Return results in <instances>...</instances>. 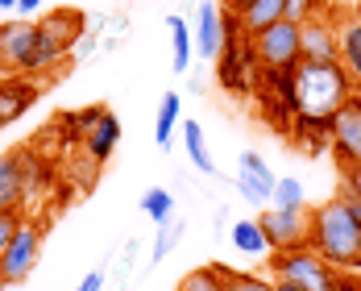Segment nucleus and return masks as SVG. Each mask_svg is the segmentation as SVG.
Masks as SVG:
<instances>
[{"label":"nucleus","instance_id":"f257e3e1","mask_svg":"<svg viewBox=\"0 0 361 291\" xmlns=\"http://www.w3.org/2000/svg\"><path fill=\"white\" fill-rule=\"evenodd\" d=\"M307 250H316L328 266H361V225L341 200L307 213Z\"/></svg>","mask_w":361,"mask_h":291},{"label":"nucleus","instance_id":"f03ea898","mask_svg":"<svg viewBox=\"0 0 361 291\" xmlns=\"http://www.w3.org/2000/svg\"><path fill=\"white\" fill-rule=\"evenodd\" d=\"M349 96H353V79L341 63L295 67V117H332Z\"/></svg>","mask_w":361,"mask_h":291},{"label":"nucleus","instance_id":"7ed1b4c3","mask_svg":"<svg viewBox=\"0 0 361 291\" xmlns=\"http://www.w3.org/2000/svg\"><path fill=\"white\" fill-rule=\"evenodd\" d=\"M270 271H274V279L295 283L299 291H341V275L316 250H307V246L270 254Z\"/></svg>","mask_w":361,"mask_h":291},{"label":"nucleus","instance_id":"20e7f679","mask_svg":"<svg viewBox=\"0 0 361 291\" xmlns=\"http://www.w3.org/2000/svg\"><path fill=\"white\" fill-rule=\"evenodd\" d=\"M250 46H253L257 67H266V71H287V67L303 63V54H299V25L295 21H279V25L262 30L257 37H250Z\"/></svg>","mask_w":361,"mask_h":291},{"label":"nucleus","instance_id":"39448f33","mask_svg":"<svg viewBox=\"0 0 361 291\" xmlns=\"http://www.w3.org/2000/svg\"><path fill=\"white\" fill-rule=\"evenodd\" d=\"M328 146H332L341 171L361 162V92H353L341 109L332 112V138H328Z\"/></svg>","mask_w":361,"mask_h":291},{"label":"nucleus","instance_id":"423d86ee","mask_svg":"<svg viewBox=\"0 0 361 291\" xmlns=\"http://www.w3.org/2000/svg\"><path fill=\"white\" fill-rule=\"evenodd\" d=\"M37 254H42V229L37 225H21L13 246L0 258V291L4 287H21L30 279V271L37 266Z\"/></svg>","mask_w":361,"mask_h":291},{"label":"nucleus","instance_id":"0eeeda50","mask_svg":"<svg viewBox=\"0 0 361 291\" xmlns=\"http://www.w3.org/2000/svg\"><path fill=\"white\" fill-rule=\"evenodd\" d=\"M25 196H30V146H13L8 154H0V213L21 217Z\"/></svg>","mask_w":361,"mask_h":291},{"label":"nucleus","instance_id":"6e6552de","mask_svg":"<svg viewBox=\"0 0 361 291\" xmlns=\"http://www.w3.org/2000/svg\"><path fill=\"white\" fill-rule=\"evenodd\" d=\"M257 225H262V237H266L270 254L307 246V213H279V208H266V213L257 217Z\"/></svg>","mask_w":361,"mask_h":291},{"label":"nucleus","instance_id":"1a4fd4ad","mask_svg":"<svg viewBox=\"0 0 361 291\" xmlns=\"http://www.w3.org/2000/svg\"><path fill=\"white\" fill-rule=\"evenodd\" d=\"M299 54L303 63H341V30L324 13L299 25Z\"/></svg>","mask_w":361,"mask_h":291},{"label":"nucleus","instance_id":"9d476101","mask_svg":"<svg viewBox=\"0 0 361 291\" xmlns=\"http://www.w3.org/2000/svg\"><path fill=\"white\" fill-rule=\"evenodd\" d=\"M274 183H279V175L266 167V158L253 154V150H245V154H241V171H237V187H241V196H245L250 204H270Z\"/></svg>","mask_w":361,"mask_h":291},{"label":"nucleus","instance_id":"9b49d317","mask_svg":"<svg viewBox=\"0 0 361 291\" xmlns=\"http://www.w3.org/2000/svg\"><path fill=\"white\" fill-rule=\"evenodd\" d=\"M37 42V21H4L0 25V63H8V67H25V59H30V50H34Z\"/></svg>","mask_w":361,"mask_h":291},{"label":"nucleus","instance_id":"f8f14e48","mask_svg":"<svg viewBox=\"0 0 361 291\" xmlns=\"http://www.w3.org/2000/svg\"><path fill=\"white\" fill-rule=\"evenodd\" d=\"M34 100H37V83H30V75L0 79V129L13 125V121H21Z\"/></svg>","mask_w":361,"mask_h":291},{"label":"nucleus","instance_id":"ddd939ff","mask_svg":"<svg viewBox=\"0 0 361 291\" xmlns=\"http://www.w3.org/2000/svg\"><path fill=\"white\" fill-rule=\"evenodd\" d=\"M116 142H121V117L112 109L100 112V121L83 133V150H87V158L92 162H109L112 150H116Z\"/></svg>","mask_w":361,"mask_h":291},{"label":"nucleus","instance_id":"4468645a","mask_svg":"<svg viewBox=\"0 0 361 291\" xmlns=\"http://www.w3.org/2000/svg\"><path fill=\"white\" fill-rule=\"evenodd\" d=\"M336 30H341V67L353 79V92H361V13H345Z\"/></svg>","mask_w":361,"mask_h":291},{"label":"nucleus","instance_id":"2eb2a0df","mask_svg":"<svg viewBox=\"0 0 361 291\" xmlns=\"http://www.w3.org/2000/svg\"><path fill=\"white\" fill-rule=\"evenodd\" d=\"M279 21H287V0H253L250 8L237 17V25H241L245 37H257L262 30L279 25Z\"/></svg>","mask_w":361,"mask_h":291},{"label":"nucleus","instance_id":"dca6fc26","mask_svg":"<svg viewBox=\"0 0 361 291\" xmlns=\"http://www.w3.org/2000/svg\"><path fill=\"white\" fill-rule=\"evenodd\" d=\"M195 50H200L204 59H220V50H224V13H220L216 4H204V8H200Z\"/></svg>","mask_w":361,"mask_h":291},{"label":"nucleus","instance_id":"f3484780","mask_svg":"<svg viewBox=\"0 0 361 291\" xmlns=\"http://www.w3.org/2000/svg\"><path fill=\"white\" fill-rule=\"evenodd\" d=\"M37 30L50 37L59 50H67L75 37L83 34V21H79V13H46V17L37 21Z\"/></svg>","mask_w":361,"mask_h":291},{"label":"nucleus","instance_id":"a211bd4d","mask_svg":"<svg viewBox=\"0 0 361 291\" xmlns=\"http://www.w3.org/2000/svg\"><path fill=\"white\" fill-rule=\"evenodd\" d=\"M166 34H171V67L187 71V63H191V30H187V21L166 17Z\"/></svg>","mask_w":361,"mask_h":291},{"label":"nucleus","instance_id":"6ab92c4d","mask_svg":"<svg viewBox=\"0 0 361 291\" xmlns=\"http://www.w3.org/2000/svg\"><path fill=\"white\" fill-rule=\"evenodd\" d=\"M270 208H279V213H307V204H303V183L295 179V175H283V179L274 183Z\"/></svg>","mask_w":361,"mask_h":291},{"label":"nucleus","instance_id":"aec40b11","mask_svg":"<svg viewBox=\"0 0 361 291\" xmlns=\"http://www.w3.org/2000/svg\"><path fill=\"white\" fill-rule=\"evenodd\" d=\"M179 109H183L179 92H166V96H162V109H158V125H154V138H158V146H162V150L171 146L175 129H179Z\"/></svg>","mask_w":361,"mask_h":291},{"label":"nucleus","instance_id":"412c9836","mask_svg":"<svg viewBox=\"0 0 361 291\" xmlns=\"http://www.w3.org/2000/svg\"><path fill=\"white\" fill-rule=\"evenodd\" d=\"M142 213L154 220V225H162V229H166L171 217H175V196H171L166 187H149V191L142 196Z\"/></svg>","mask_w":361,"mask_h":291},{"label":"nucleus","instance_id":"4be33fe9","mask_svg":"<svg viewBox=\"0 0 361 291\" xmlns=\"http://www.w3.org/2000/svg\"><path fill=\"white\" fill-rule=\"evenodd\" d=\"M233 246H237L241 254H253V258L270 254V246H266V237H262V225H257V220H237V225H233Z\"/></svg>","mask_w":361,"mask_h":291},{"label":"nucleus","instance_id":"5701e85b","mask_svg":"<svg viewBox=\"0 0 361 291\" xmlns=\"http://www.w3.org/2000/svg\"><path fill=\"white\" fill-rule=\"evenodd\" d=\"M179 133H183V146H187L191 162H195V171H212V154H208V146H204V129H200L195 121H183Z\"/></svg>","mask_w":361,"mask_h":291},{"label":"nucleus","instance_id":"b1692460","mask_svg":"<svg viewBox=\"0 0 361 291\" xmlns=\"http://www.w3.org/2000/svg\"><path fill=\"white\" fill-rule=\"evenodd\" d=\"M179 291H224V266H200L183 275Z\"/></svg>","mask_w":361,"mask_h":291},{"label":"nucleus","instance_id":"393cba45","mask_svg":"<svg viewBox=\"0 0 361 291\" xmlns=\"http://www.w3.org/2000/svg\"><path fill=\"white\" fill-rule=\"evenodd\" d=\"M224 291H274V283L262 279V275H245V271H228L224 266Z\"/></svg>","mask_w":361,"mask_h":291},{"label":"nucleus","instance_id":"a878e982","mask_svg":"<svg viewBox=\"0 0 361 291\" xmlns=\"http://www.w3.org/2000/svg\"><path fill=\"white\" fill-rule=\"evenodd\" d=\"M320 13H324V0H287V21H295V25H303Z\"/></svg>","mask_w":361,"mask_h":291},{"label":"nucleus","instance_id":"bb28decb","mask_svg":"<svg viewBox=\"0 0 361 291\" xmlns=\"http://www.w3.org/2000/svg\"><path fill=\"white\" fill-rule=\"evenodd\" d=\"M17 229H21V217H17V213H0V258H4L8 246H13Z\"/></svg>","mask_w":361,"mask_h":291},{"label":"nucleus","instance_id":"cd10ccee","mask_svg":"<svg viewBox=\"0 0 361 291\" xmlns=\"http://www.w3.org/2000/svg\"><path fill=\"white\" fill-rule=\"evenodd\" d=\"M175 237H179V229H162V233H158V242H154V250H149V258H154V262H162V258L175 250Z\"/></svg>","mask_w":361,"mask_h":291},{"label":"nucleus","instance_id":"c85d7f7f","mask_svg":"<svg viewBox=\"0 0 361 291\" xmlns=\"http://www.w3.org/2000/svg\"><path fill=\"white\" fill-rule=\"evenodd\" d=\"M341 191H345V196H357V200H361V162H357V167H345V171H341Z\"/></svg>","mask_w":361,"mask_h":291},{"label":"nucleus","instance_id":"c756f323","mask_svg":"<svg viewBox=\"0 0 361 291\" xmlns=\"http://www.w3.org/2000/svg\"><path fill=\"white\" fill-rule=\"evenodd\" d=\"M336 200H341V204L349 208V217H353V220L361 225V200H357V196H345V191H336Z\"/></svg>","mask_w":361,"mask_h":291},{"label":"nucleus","instance_id":"7c9ffc66","mask_svg":"<svg viewBox=\"0 0 361 291\" xmlns=\"http://www.w3.org/2000/svg\"><path fill=\"white\" fill-rule=\"evenodd\" d=\"M100 287H104V275H100V271H92V275L79 283V291H100Z\"/></svg>","mask_w":361,"mask_h":291},{"label":"nucleus","instance_id":"2f4dec72","mask_svg":"<svg viewBox=\"0 0 361 291\" xmlns=\"http://www.w3.org/2000/svg\"><path fill=\"white\" fill-rule=\"evenodd\" d=\"M224 4H228V13H233V17H241V13L250 8L253 0H224Z\"/></svg>","mask_w":361,"mask_h":291},{"label":"nucleus","instance_id":"473e14b6","mask_svg":"<svg viewBox=\"0 0 361 291\" xmlns=\"http://www.w3.org/2000/svg\"><path fill=\"white\" fill-rule=\"evenodd\" d=\"M37 4L42 0H17V13H25V21H30V13H37Z\"/></svg>","mask_w":361,"mask_h":291},{"label":"nucleus","instance_id":"72a5a7b5","mask_svg":"<svg viewBox=\"0 0 361 291\" xmlns=\"http://www.w3.org/2000/svg\"><path fill=\"white\" fill-rule=\"evenodd\" d=\"M274 291H299L295 283H283V279H274Z\"/></svg>","mask_w":361,"mask_h":291},{"label":"nucleus","instance_id":"f704fd0d","mask_svg":"<svg viewBox=\"0 0 361 291\" xmlns=\"http://www.w3.org/2000/svg\"><path fill=\"white\" fill-rule=\"evenodd\" d=\"M341 291H361V283H349V279H341Z\"/></svg>","mask_w":361,"mask_h":291},{"label":"nucleus","instance_id":"c9c22d12","mask_svg":"<svg viewBox=\"0 0 361 291\" xmlns=\"http://www.w3.org/2000/svg\"><path fill=\"white\" fill-rule=\"evenodd\" d=\"M0 8H17V0H0Z\"/></svg>","mask_w":361,"mask_h":291}]
</instances>
